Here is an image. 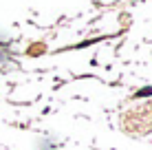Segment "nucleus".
<instances>
[{"label":"nucleus","instance_id":"f257e3e1","mask_svg":"<svg viewBox=\"0 0 152 150\" xmlns=\"http://www.w3.org/2000/svg\"><path fill=\"white\" fill-rule=\"evenodd\" d=\"M38 150H60V146H57L55 141H51V139H40Z\"/></svg>","mask_w":152,"mask_h":150},{"label":"nucleus","instance_id":"7ed1b4c3","mask_svg":"<svg viewBox=\"0 0 152 150\" xmlns=\"http://www.w3.org/2000/svg\"><path fill=\"white\" fill-rule=\"evenodd\" d=\"M139 95H152V89H150V86H148V89H141Z\"/></svg>","mask_w":152,"mask_h":150},{"label":"nucleus","instance_id":"f03ea898","mask_svg":"<svg viewBox=\"0 0 152 150\" xmlns=\"http://www.w3.org/2000/svg\"><path fill=\"white\" fill-rule=\"evenodd\" d=\"M7 60H9V53H7V49H2V46H0V64H4Z\"/></svg>","mask_w":152,"mask_h":150}]
</instances>
